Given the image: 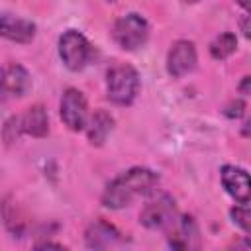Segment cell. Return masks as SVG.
I'll use <instances>...</instances> for the list:
<instances>
[{"label": "cell", "instance_id": "cell-6", "mask_svg": "<svg viewBox=\"0 0 251 251\" xmlns=\"http://www.w3.org/2000/svg\"><path fill=\"white\" fill-rule=\"evenodd\" d=\"M59 116L71 131H82L88 122V104L78 88H67L59 102Z\"/></svg>", "mask_w": 251, "mask_h": 251}, {"label": "cell", "instance_id": "cell-9", "mask_svg": "<svg viewBox=\"0 0 251 251\" xmlns=\"http://www.w3.org/2000/svg\"><path fill=\"white\" fill-rule=\"evenodd\" d=\"M220 180L224 190L237 202V204H249L251 198V178L249 173L237 165H224L220 169Z\"/></svg>", "mask_w": 251, "mask_h": 251}, {"label": "cell", "instance_id": "cell-2", "mask_svg": "<svg viewBox=\"0 0 251 251\" xmlns=\"http://www.w3.org/2000/svg\"><path fill=\"white\" fill-rule=\"evenodd\" d=\"M57 53H59V59L63 61V65L73 73L86 69L92 63V59L96 57L94 45L78 29H67L61 33V37L57 41Z\"/></svg>", "mask_w": 251, "mask_h": 251}, {"label": "cell", "instance_id": "cell-3", "mask_svg": "<svg viewBox=\"0 0 251 251\" xmlns=\"http://www.w3.org/2000/svg\"><path fill=\"white\" fill-rule=\"evenodd\" d=\"M139 73L131 65H114L106 73V94L108 100L118 106H129L139 92Z\"/></svg>", "mask_w": 251, "mask_h": 251}, {"label": "cell", "instance_id": "cell-11", "mask_svg": "<svg viewBox=\"0 0 251 251\" xmlns=\"http://www.w3.org/2000/svg\"><path fill=\"white\" fill-rule=\"evenodd\" d=\"M84 241H86V247L90 249H106L116 243H122L124 237L112 224L104 220H94L92 224H88L84 231Z\"/></svg>", "mask_w": 251, "mask_h": 251}, {"label": "cell", "instance_id": "cell-25", "mask_svg": "<svg viewBox=\"0 0 251 251\" xmlns=\"http://www.w3.org/2000/svg\"><path fill=\"white\" fill-rule=\"evenodd\" d=\"M108 2H118V0H108Z\"/></svg>", "mask_w": 251, "mask_h": 251}, {"label": "cell", "instance_id": "cell-22", "mask_svg": "<svg viewBox=\"0 0 251 251\" xmlns=\"http://www.w3.org/2000/svg\"><path fill=\"white\" fill-rule=\"evenodd\" d=\"M237 4H239V6H241L245 12L249 10V0H237Z\"/></svg>", "mask_w": 251, "mask_h": 251}, {"label": "cell", "instance_id": "cell-13", "mask_svg": "<svg viewBox=\"0 0 251 251\" xmlns=\"http://www.w3.org/2000/svg\"><path fill=\"white\" fill-rule=\"evenodd\" d=\"M84 129H86L88 141L98 147V145H102L108 139L110 131L114 129V118H112L110 112H106V110L100 108L92 116H88V122H86V127Z\"/></svg>", "mask_w": 251, "mask_h": 251}, {"label": "cell", "instance_id": "cell-24", "mask_svg": "<svg viewBox=\"0 0 251 251\" xmlns=\"http://www.w3.org/2000/svg\"><path fill=\"white\" fill-rule=\"evenodd\" d=\"M182 2H188V4H194V2H198V0H182Z\"/></svg>", "mask_w": 251, "mask_h": 251}, {"label": "cell", "instance_id": "cell-4", "mask_svg": "<svg viewBox=\"0 0 251 251\" xmlns=\"http://www.w3.org/2000/svg\"><path fill=\"white\" fill-rule=\"evenodd\" d=\"M112 39L116 45L124 51H135L143 47L149 39V24L147 20L137 14L129 12L122 18H118L112 25Z\"/></svg>", "mask_w": 251, "mask_h": 251}, {"label": "cell", "instance_id": "cell-12", "mask_svg": "<svg viewBox=\"0 0 251 251\" xmlns=\"http://www.w3.org/2000/svg\"><path fill=\"white\" fill-rule=\"evenodd\" d=\"M20 124H22V133H27L31 137H45L49 133V116L41 104L29 106L20 116Z\"/></svg>", "mask_w": 251, "mask_h": 251}, {"label": "cell", "instance_id": "cell-7", "mask_svg": "<svg viewBox=\"0 0 251 251\" xmlns=\"http://www.w3.org/2000/svg\"><path fill=\"white\" fill-rule=\"evenodd\" d=\"M31 90V75L20 63H8L0 69V102L22 98Z\"/></svg>", "mask_w": 251, "mask_h": 251}, {"label": "cell", "instance_id": "cell-23", "mask_svg": "<svg viewBox=\"0 0 251 251\" xmlns=\"http://www.w3.org/2000/svg\"><path fill=\"white\" fill-rule=\"evenodd\" d=\"M243 135H245V137L249 135V122H245V124H243Z\"/></svg>", "mask_w": 251, "mask_h": 251}, {"label": "cell", "instance_id": "cell-17", "mask_svg": "<svg viewBox=\"0 0 251 251\" xmlns=\"http://www.w3.org/2000/svg\"><path fill=\"white\" fill-rule=\"evenodd\" d=\"M2 135H4V141H6V143H14V141L22 135L20 116H12V118H8V120H6L4 129H2Z\"/></svg>", "mask_w": 251, "mask_h": 251}, {"label": "cell", "instance_id": "cell-16", "mask_svg": "<svg viewBox=\"0 0 251 251\" xmlns=\"http://www.w3.org/2000/svg\"><path fill=\"white\" fill-rule=\"evenodd\" d=\"M229 218L235 226H239L245 233L251 231V214H249V204H235L229 210Z\"/></svg>", "mask_w": 251, "mask_h": 251}, {"label": "cell", "instance_id": "cell-14", "mask_svg": "<svg viewBox=\"0 0 251 251\" xmlns=\"http://www.w3.org/2000/svg\"><path fill=\"white\" fill-rule=\"evenodd\" d=\"M176 231L169 237V245L176 249H188L198 245V226L190 216H182L175 222Z\"/></svg>", "mask_w": 251, "mask_h": 251}, {"label": "cell", "instance_id": "cell-1", "mask_svg": "<svg viewBox=\"0 0 251 251\" xmlns=\"http://www.w3.org/2000/svg\"><path fill=\"white\" fill-rule=\"evenodd\" d=\"M159 184V175L147 167H131L112 178L104 192L102 204L110 210H122L129 206L137 196L149 194Z\"/></svg>", "mask_w": 251, "mask_h": 251}, {"label": "cell", "instance_id": "cell-21", "mask_svg": "<svg viewBox=\"0 0 251 251\" xmlns=\"http://www.w3.org/2000/svg\"><path fill=\"white\" fill-rule=\"evenodd\" d=\"M35 247H55V249H63V243H53V241H43V243H35Z\"/></svg>", "mask_w": 251, "mask_h": 251}, {"label": "cell", "instance_id": "cell-5", "mask_svg": "<svg viewBox=\"0 0 251 251\" xmlns=\"http://www.w3.org/2000/svg\"><path fill=\"white\" fill-rule=\"evenodd\" d=\"M175 222H176V204L175 198L169 194H159L151 198L139 214V224L147 229H167L175 226Z\"/></svg>", "mask_w": 251, "mask_h": 251}, {"label": "cell", "instance_id": "cell-10", "mask_svg": "<svg viewBox=\"0 0 251 251\" xmlns=\"http://www.w3.org/2000/svg\"><path fill=\"white\" fill-rule=\"evenodd\" d=\"M37 25L31 20L14 16V14H0V37L16 41V43H29L33 41Z\"/></svg>", "mask_w": 251, "mask_h": 251}, {"label": "cell", "instance_id": "cell-15", "mask_svg": "<svg viewBox=\"0 0 251 251\" xmlns=\"http://www.w3.org/2000/svg\"><path fill=\"white\" fill-rule=\"evenodd\" d=\"M235 49H237V37L231 31H224L216 35L214 41L210 43V55L216 61H226L235 53Z\"/></svg>", "mask_w": 251, "mask_h": 251}, {"label": "cell", "instance_id": "cell-8", "mask_svg": "<svg viewBox=\"0 0 251 251\" xmlns=\"http://www.w3.org/2000/svg\"><path fill=\"white\" fill-rule=\"evenodd\" d=\"M198 55L196 47L188 39H176L167 53V73L173 78H182L196 69Z\"/></svg>", "mask_w": 251, "mask_h": 251}, {"label": "cell", "instance_id": "cell-18", "mask_svg": "<svg viewBox=\"0 0 251 251\" xmlns=\"http://www.w3.org/2000/svg\"><path fill=\"white\" fill-rule=\"evenodd\" d=\"M245 108H247L245 102H243L241 98H235V100H231V102L226 104V108H224V116L229 118V120H239V118L245 116Z\"/></svg>", "mask_w": 251, "mask_h": 251}, {"label": "cell", "instance_id": "cell-20", "mask_svg": "<svg viewBox=\"0 0 251 251\" xmlns=\"http://www.w3.org/2000/svg\"><path fill=\"white\" fill-rule=\"evenodd\" d=\"M249 82H251V76H243V80L239 82V92H241L243 96L249 94Z\"/></svg>", "mask_w": 251, "mask_h": 251}, {"label": "cell", "instance_id": "cell-19", "mask_svg": "<svg viewBox=\"0 0 251 251\" xmlns=\"http://www.w3.org/2000/svg\"><path fill=\"white\" fill-rule=\"evenodd\" d=\"M249 20H251L249 14H245V16L241 18V31H243L245 37H249V31H251V29H249Z\"/></svg>", "mask_w": 251, "mask_h": 251}]
</instances>
